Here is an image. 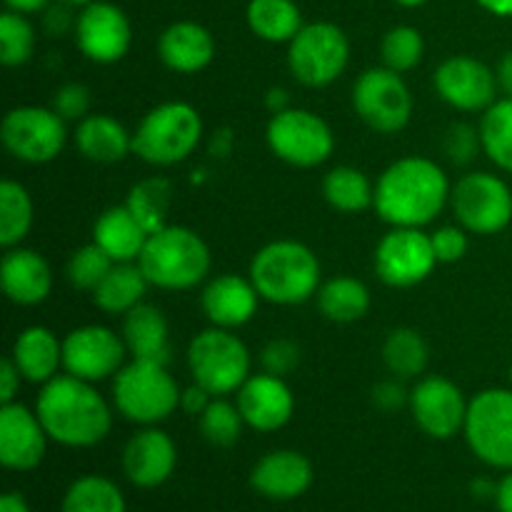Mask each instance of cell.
Wrapping results in <instances>:
<instances>
[{"instance_id": "6da1fadb", "label": "cell", "mask_w": 512, "mask_h": 512, "mask_svg": "<svg viewBox=\"0 0 512 512\" xmlns=\"http://www.w3.org/2000/svg\"><path fill=\"white\" fill-rule=\"evenodd\" d=\"M450 190L448 175L435 160L408 155L383 170L373 208L393 228H425L450 203Z\"/></svg>"}, {"instance_id": "7a4b0ae2", "label": "cell", "mask_w": 512, "mask_h": 512, "mask_svg": "<svg viewBox=\"0 0 512 512\" xmlns=\"http://www.w3.org/2000/svg\"><path fill=\"white\" fill-rule=\"evenodd\" d=\"M35 413L53 443L65 448H93L108 438L113 428V410L108 400L95 390L93 383L55 375L50 383L40 385Z\"/></svg>"}, {"instance_id": "3957f363", "label": "cell", "mask_w": 512, "mask_h": 512, "mask_svg": "<svg viewBox=\"0 0 512 512\" xmlns=\"http://www.w3.org/2000/svg\"><path fill=\"white\" fill-rule=\"evenodd\" d=\"M248 278L265 303L300 305L318 295L320 260L298 240H275L255 253Z\"/></svg>"}, {"instance_id": "277c9868", "label": "cell", "mask_w": 512, "mask_h": 512, "mask_svg": "<svg viewBox=\"0 0 512 512\" xmlns=\"http://www.w3.org/2000/svg\"><path fill=\"white\" fill-rule=\"evenodd\" d=\"M150 285L163 290H190L210 273V248L195 230L185 225H165L148 235L138 258Z\"/></svg>"}, {"instance_id": "5b68a950", "label": "cell", "mask_w": 512, "mask_h": 512, "mask_svg": "<svg viewBox=\"0 0 512 512\" xmlns=\"http://www.w3.org/2000/svg\"><path fill=\"white\" fill-rule=\"evenodd\" d=\"M203 138V118L190 103L170 100L145 115L133 130V155L148 165L168 168L195 153Z\"/></svg>"}, {"instance_id": "8992f818", "label": "cell", "mask_w": 512, "mask_h": 512, "mask_svg": "<svg viewBox=\"0 0 512 512\" xmlns=\"http://www.w3.org/2000/svg\"><path fill=\"white\" fill-rule=\"evenodd\" d=\"M180 395L168 365L153 360L130 358L113 378V405L130 423H163L180 408Z\"/></svg>"}, {"instance_id": "52a82bcc", "label": "cell", "mask_w": 512, "mask_h": 512, "mask_svg": "<svg viewBox=\"0 0 512 512\" xmlns=\"http://www.w3.org/2000/svg\"><path fill=\"white\" fill-rule=\"evenodd\" d=\"M188 370L193 383L208 390L213 398H225L243 388L250 378V350L233 330H200L188 345Z\"/></svg>"}, {"instance_id": "ba28073f", "label": "cell", "mask_w": 512, "mask_h": 512, "mask_svg": "<svg viewBox=\"0 0 512 512\" xmlns=\"http://www.w3.org/2000/svg\"><path fill=\"white\" fill-rule=\"evenodd\" d=\"M350 40L343 28L328 20L305 23L288 43V68L305 88H325L345 73Z\"/></svg>"}, {"instance_id": "9c48e42d", "label": "cell", "mask_w": 512, "mask_h": 512, "mask_svg": "<svg viewBox=\"0 0 512 512\" xmlns=\"http://www.w3.org/2000/svg\"><path fill=\"white\" fill-rule=\"evenodd\" d=\"M463 433L475 458L490 468L512 470V388H488L475 395Z\"/></svg>"}, {"instance_id": "30bf717a", "label": "cell", "mask_w": 512, "mask_h": 512, "mask_svg": "<svg viewBox=\"0 0 512 512\" xmlns=\"http://www.w3.org/2000/svg\"><path fill=\"white\" fill-rule=\"evenodd\" d=\"M265 138L275 158L295 168H318L335 150L330 125L318 113L305 108H288L270 115Z\"/></svg>"}, {"instance_id": "8fae6325", "label": "cell", "mask_w": 512, "mask_h": 512, "mask_svg": "<svg viewBox=\"0 0 512 512\" xmlns=\"http://www.w3.org/2000/svg\"><path fill=\"white\" fill-rule=\"evenodd\" d=\"M353 108L370 130L393 135L413 118V93L403 73L378 65L360 73L353 83Z\"/></svg>"}, {"instance_id": "7c38bea8", "label": "cell", "mask_w": 512, "mask_h": 512, "mask_svg": "<svg viewBox=\"0 0 512 512\" xmlns=\"http://www.w3.org/2000/svg\"><path fill=\"white\" fill-rule=\"evenodd\" d=\"M455 220L473 235H495L512 220V190L500 175L468 173L450 190Z\"/></svg>"}, {"instance_id": "4fadbf2b", "label": "cell", "mask_w": 512, "mask_h": 512, "mask_svg": "<svg viewBox=\"0 0 512 512\" xmlns=\"http://www.w3.org/2000/svg\"><path fill=\"white\" fill-rule=\"evenodd\" d=\"M0 140L5 150L20 163L43 165L63 153L68 143V130H65V120L53 108L18 105L5 113Z\"/></svg>"}, {"instance_id": "5bb4252c", "label": "cell", "mask_w": 512, "mask_h": 512, "mask_svg": "<svg viewBox=\"0 0 512 512\" xmlns=\"http://www.w3.org/2000/svg\"><path fill=\"white\" fill-rule=\"evenodd\" d=\"M128 348L123 335L105 325H80L63 338V370L85 383L115 378L125 365Z\"/></svg>"}, {"instance_id": "9a60e30c", "label": "cell", "mask_w": 512, "mask_h": 512, "mask_svg": "<svg viewBox=\"0 0 512 512\" xmlns=\"http://www.w3.org/2000/svg\"><path fill=\"white\" fill-rule=\"evenodd\" d=\"M435 258L430 235L423 228H393L375 248V273L390 288H413L428 280Z\"/></svg>"}, {"instance_id": "2e32d148", "label": "cell", "mask_w": 512, "mask_h": 512, "mask_svg": "<svg viewBox=\"0 0 512 512\" xmlns=\"http://www.w3.org/2000/svg\"><path fill=\"white\" fill-rule=\"evenodd\" d=\"M435 93L460 113H485L498 100V75L473 55H450L433 75Z\"/></svg>"}, {"instance_id": "e0dca14e", "label": "cell", "mask_w": 512, "mask_h": 512, "mask_svg": "<svg viewBox=\"0 0 512 512\" xmlns=\"http://www.w3.org/2000/svg\"><path fill=\"white\" fill-rule=\"evenodd\" d=\"M75 43L80 53L100 65H113L128 55L133 43V28L120 5L108 0H95L78 13Z\"/></svg>"}, {"instance_id": "ac0fdd59", "label": "cell", "mask_w": 512, "mask_h": 512, "mask_svg": "<svg viewBox=\"0 0 512 512\" xmlns=\"http://www.w3.org/2000/svg\"><path fill=\"white\" fill-rule=\"evenodd\" d=\"M468 405L463 390L443 375L423 378L410 390V413L415 425L435 440H450L465 428Z\"/></svg>"}, {"instance_id": "d6986e66", "label": "cell", "mask_w": 512, "mask_h": 512, "mask_svg": "<svg viewBox=\"0 0 512 512\" xmlns=\"http://www.w3.org/2000/svg\"><path fill=\"white\" fill-rule=\"evenodd\" d=\"M48 433L38 413L20 403L0 405V463L15 473L35 470L48 450Z\"/></svg>"}, {"instance_id": "ffe728a7", "label": "cell", "mask_w": 512, "mask_h": 512, "mask_svg": "<svg viewBox=\"0 0 512 512\" xmlns=\"http://www.w3.org/2000/svg\"><path fill=\"white\" fill-rule=\"evenodd\" d=\"M235 403L245 425L258 433H275L285 428L295 413L293 390L288 388L285 378L270 373L250 375L235 393Z\"/></svg>"}, {"instance_id": "44dd1931", "label": "cell", "mask_w": 512, "mask_h": 512, "mask_svg": "<svg viewBox=\"0 0 512 512\" xmlns=\"http://www.w3.org/2000/svg\"><path fill=\"white\" fill-rule=\"evenodd\" d=\"M178 465V448L165 430L145 425L125 443L123 470L135 488H158Z\"/></svg>"}, {"instance_id": "7402d4cb", "label": "cell", "mask_w": 512, "mask_h": 512, "mask_svg": "<svg viewBox=\"0 0 512 512\" xmlns=\"http://www.w3.org/2000/svg\"><path fill=\"white\" fill-rule=\"evenodd\" d=\"M260 300L263 298L255 290L253 280L240 278L235 273H223L205 283L203 293H200V308L210 325L235 330L255 318Z\"/></svg>"}, {"instance_id": "603a6c76", "label": "cell", "mask_w": 512, "mask_h": 512, "mask_svg": "<svg viewBox=\"0 0 512 512\" xmlns=\"http://www.w3.org/2000/svg\"><path fill=\"white\" fill-rule=\"evenodd\" d=\"M0 283H3V293L10 303L33 308V305L48 300L50 290H53V270L40 253L15 245L3 255Z\"/></svg>"}, {"instance_id": "cb8c5ba5", "label": "cell", "mask_w": 512, "mask_h": 512, "mask_svg": "<svg viewBox=\"0 0 512 512\" xmlns=\"http://www.w3.org/2000/svg\"><path fill=\"white\" fill-rule=\"evenodd\" d=\"M250 485L268 500H295L313 485V465L298 450H273L255 463Z\"/></svg>"}, {"instance_id": "d4e9b609", "label": "cell", "mask_w": 512, "mask_h": 512, "mask_svg": "<svg viewBox=\"0 0 512 512\" xmlns=\"http://www.w3.org/2000/svg\"><path fill=\"white\" fill-rule=\"evenodd\" d=\"M158 55L165 68L175 70V73H200L215 58L213 33L195 20L170 23L158 38Z\"/></svg>"}, {"instance_id": "484cf974", "label": "cell", "mask_w": 512, "mask_h": 512, "mask_svg": "<svg viewBox=\"0 0 512 512\" xmlns=\"http://www.w3.org/2000/svg\"><path fill=\"white\" fill-rule=\"evenodd\" d=\"M73 143L90 163L113 165L133 153V133L120 120L105 113H90L75 125Z\"/></svg>"}, {"instance_id": "4316f807", "label": "cell", "mask_w": 512, "mask_h": 512, "mask_svg": "<svg viewBox=\"0 0 512 512\" xmlns=\"http://www.w3.org/2000/svg\"><path fill=\"white\" fill-rule=\"evenodd\" d=\"M123 343L135 360H153L168 365L170 360V328L163 310L150 303L135 305L123 315Z\"/></svg>"}, {"instance_id": "83f0119b", "label": "cell", "mask_w": 512, "mask_h": 512, "mask_svg": "<svg viewBox=\"0 0 512 512\" xmlns=\"http://www.w3.org/2000/svg\"><path fill=\"white\" fill-rule=\"evenodd\" d=\"M10 358L18 365L23 380L45 385L63 368V340L43 325H30L15 338Z\"/></svg>"}, {"instance_id": "f1b7e54d", "label": "cell", "mask_w": 512, "mask_h": 512, "mask_svg": "<svg viewBox=\"0 0 512 512\" xmlns=\"http://www.w3.org/2000/svg\"><path fill=\"white\" fill-rule=\"evenodd\" d=\"M93 243L100 245L113 263H138L148 243V230L135 220L128 205H113L95 220Z\"/></svg>"}, {"instance_id": "f546056e", "label": "cell", "mask_w": 512, "mask_h": 512, "mask_svg": "<svg viewBox=\"0 0 512 512\" xmlns=\"http://www.w3.org/2000/svg\"><path fill=\"white\" fill-rule=\"evenodd\" d=\"M148 285L138 263H115L93 290V303L108 315H125L143 303Z\"/></svg>"}, {"instance_id": "4dcf8cb0", "label": "cell", "mask_w": 512, "mask_h": 512, "mask_svg": "<svg viewBox=\"0 0 512 512\" xmlns=\"http://www.w3.org/2000/svg\"><path fill=\"white\" fill-rule=\"evenodd\" d=\"M315 300H318L320 315L330 320V323L340 325L358 323L370 310L368 285L360 283L358 278H350V275H338V278L325 280Z\"/></svg>"}, {"instance_id": "1f68e13d", "label": "cell", "mask_w": 512, "mask_h": 512, "mask_svg": "<svg viewBox=\"0 0 512 512\" xmlns=\"http://www.w3.org/2000/svg\"><path fill=\"white\" fill-rule=\"evenodd\" d=\"M245 18L265 43H290L305 25L295 0H250Z\"/></svg>"}, {"instance_id": "d6a6232c", "label": "cell", "mask_w": 512, "mask_h": 512, "mask_svg": "<svg viewBox=\"0 0 512 512\" xmlns=\"http://www.w3.org/2000/svg\"><path fill=\"white\" fill-rule=\"evenodd\" d=\"M323 198L330 208L340 213H360V210L373 208L375 185L370 183L363 170L353 165H338L328 170L323 178Z\"/></svg>"}, {"instance_id": "836d02e7", "label": "cell", "mask_w": 512, "mask_h": 512, "mask_svg": "<svg viewBox=\"0 0 512 512\" xmlns=\"http://www.w3.org/2000/svg\"><path fill=\"white\" fill-rule=\"evenodd\" d=\"M430 360L428 343L413 328L390 330L383 343V363L393 373V378L413 380L425 373Z\"/></svg>"}, {"instance_id": "e575fe53", "label": "cell", "mask_w": 512, "mask_h": 512, "mask_svg": "<svg viewBox=\"0 0 512 512\" xmlns=\"http://www.w3.org/2000/svg\"><path fill=\"white\" fill-rule=\"evenodd\" d=\"M60 512H128V505L113 480L83 475L65 490Z\"/></svg>"}, {"instance_id": "d590c367", "label": "cell", "mask_w": 512, "mask_h": 512, "mask_svg": "<svg viewBox=\"0 0 512 512\" xmlns=\"http://www.w3.org/2000/svg\"><path fill=\"white\" fill-rule=\"evenodd\" d=\"M170 200H173V188L168 180L148 178L130 188L125 205L135 215V220L148 230V235H153L168 225Z\"/></svg>"}, {"instance_id": "8d00e7d4", "label": "cell", "mask_w": 512, "mask_h": 512, "mask_svg": "<svg viewBox=\"0 0 512 512\" xmlns=\"http://www.w3.org/2000/svg\"><path fill=\"white\" fill-rule=\"evenodd\" d=\"M33 228V198L15 180L0 183V245L5 250L23 243Z\"/></svg>"}, {"instance_id": "74e56055", "label": "cell", "mask_w": 512, "mask_h": 512, "mask_svg": "<svg viewBox=\"0 0 512 512\" xmlns=\"http://www.w3.org/2000/svg\"><path fill=\"white\" fill-rule=\"evenodd\" d=\"M483 153L505 173H512V98H498L480 120Z\"/></svg>"}, {"instance_id": "f35d334b", "label": "cell", "mask_w": 512, "mask_h": 512, "mask_svg": "<svg viewBox=\"0 0 512 512\" xmlns=\"http://www.w3.org/2000/svg\"><path fill=\"white\" fill-rule=\"evenodd\" d=\"M243 415L238 403L225 398H213L200 415V435L215 448H233L243 435Z\"/></svg>"}, {"instance_id": "ab89813d", "label": "cell", "mask_w": 512, "mask_h": 512, "mask_svg": "<svg viewBox=\"0 0 512 512\" xmlns=\"http://www.w3.org/2000/svg\"><path fill=\"white\" fill-rule=\"evenodd\" d=\"M35 35L33 23L28 20V15L13 13V10H5L0 15V60L8 68H18L25 65L35 53Z\"/></svg>"}, {"instance_id": "60d3db41", "label": "cell", "mask_w": 512, "mask_h": 512, "mask_svg": "<svg viewBox=\"0 0 512 512\" xmlns=\"http://www.w3.org/2000/svg\"><path fill=\"white\" fill-rule=\"evenodd\" d=\"M425 53L423 33L413 25H395L383 35L380 43V55H383L385 68L395 70V73H408V70L418 68Z\"/></svg>"}, {"instance_id": "b9f144b4", "label": "cell", "mask_w": 512, "mask_h": 512, "mask_svg": "<svg viewBox=\"0 0 512 512\" xmlns=\"http://www.w3.org/2000/svg\"><path fill=\"white\" fill-rule=\"evenodd\" d=\"M113 265V258H110L100 245L88 243L70 255L65 275H68L70 285H73L75 290H88V293H93V290L103 283V278L108 275V270L113 268Z\"/></svg>"}, {"instance_id": "7bdbcfd3", "label": "cell", "mask_w": 512, "mask_h": 512, "mask_svg": "<svg viewBox=\"0 0 512 512\" xmlns=\"http://www.w3.org/2000/svg\"><path fill=\"white\" fill-rule=\"evenodd\" d=\"M445 155L453 165L463 168V165H470L478 153L483 150V140H480V128H473L470 123H453L445 133L443 140Z\"/></svg>"}, {"instance_id": "ee69618b", "label": "cell", "mask_w": 512, "mask_h": 512, "mask_svg": "<svg viewBox=\"0 0 512 512\" xmlns=\"http://www.w3.org/2000/svg\"><path fill=\"white\" fill-rule=\"evenodd\" d=\"M300 345L290 338H273L260 353V365H263V373L278 375V378H285V375L295 373L300 365Z\"/></svg>"}, {"instance_id": "f6af8a7d", "label": "cell", "mask_w": 512, "mask_h": 512, "mask_svg": "<svg viewBox=\"0 0 512 512\" xmlns=\"http://www.w3.org/2000/svg\"><path fill=\"white\" fill-rule=\"evenodd\" d=\"M50 108H53L65 123H70V120L80 123L85 115H90V90L85 88L83 83H63L53 93Z\"/></svg>"}, {"instance_id": "bcb514c9", "label": "cell", "mask_w": 512, "mask_h": 512, "mask_svg": "<svg viewBox=\"0 0 512 512\" xmlns=\"http://www.w3.org/2000/svg\"><path fill=\"white\" fill-rule=\"evenodd\" d=\"M430 243H433L438 263H460L468 253V230L463 225H443L435 233H430Z\"/></svg>"}, {"instance_id": "7dc6e473", "label": "cell", "mask_w": 512, "mask_h": 512, "mask_svg": "<svg viewBox=\"0 0 512 512\" xmlns=\"http://www.w3.org/2000/svg\"><path fill=\"white\" fill-rule=\"evenodd\" d=\"M370 398H373L375 408L383 410V413H395V410L410 405V393L403 388V380L400 378L378 383L373 388V393H370Z\"/></svg>"}, {"instance_id": "c3c4849f", "label": "cell", "mask_w": 512, "mask_h": 512, "mask_svg": "<svg viewBox=\"0 0 512 512\" xmlns=\"http://www.w3.org/2000/svg\"><path fill=\"white\" fill-rule=\"evenodd\" d=\"M75 23H78V15H73V5L63 3V0L43 10V28L53 38L75 33Z\"/></svg>"}, {"instance_id": "681fc988", "label": "cell", "mask_w": 512, "mask_h": 512, "mask_svg": "<svg viewBox=\"0 0 512 512\" xmlns=\"http://www.w3.org/2000/svg\"><path fill=\"white\" fill-rule=\"evenodd\" d=\"M20 380H23V375H20L13 358H10V355L3 358V363H0V405L15 403V395H18L20 390Z\"/></svg>"}, {"instance_id": "f907efd6", "label": "cell", "mask_w": 512, "mask_h": 512, "mask_svg": "<svg viewBox=\"0 0 512 512\" xmlns=\"http://www.w3.org/2000/svg\"><path fill=\"white\" fill-rule=\"evenodd\" d=\"M210 400H213V395L208 393L205 388H200L198 383H193L190 388L183 390V395H180V408L185 410L188 415H203V410L208 408Z\"/></svg>"}, {"instance_id": "816d5d0a", "label": "cell", "mask_w": 512, "mask_h": 512, "mask_svg": "<svg viewBox=\"0 0 512 512\" xmlns=\"http://www.w3.org/2000/svg\"><path fill=\"white\" fill-rule=\"evenodd\" d=\"M235 148V133L233 128H218L208 140V153L213 158H228Z\"/></svg>"}, {"instance_id": "f5cc1de1", "label": "cell", "mask_w": 512, "mask_h": 512, "mask_svg": "<svg viewBox=\"0 0 512 512\" xmlns=\"http://www.w3.org/2000/svg\"><path fill=\"white\" fill-rule=\"evenodd\" d=\"M495 75H498V88L505 98H512V50L500 58L498 68H495Z\"/></svg>"}, {"instance_id": "db71d44e", "label": "cell", "mask_w": 512, "mask_h": 512, "mask_svg": "<svg viewBox=\"0 0 512 512\" xmlns=\"http://www.w3.org/2000/svg\"><path fill=\"white\" fill-rule=\"evenodd\" d=\"M265 108L270 110V115L283 113V110H288V108H290V95H288V90L280 88V85H275V88H270L268 95H265Z\"/></svg>"}, {"instance_id": "11a10c76", "label": "cell", "mask_w": 512, "mask_h": 512, "mask_svg": "<svg viewBox=\"0 0 512 512\" xmlns=\"http://www.w3.org/2000/svg\"><path fill=\"white\" fill-rule=\"evenodd\" d=\"M3 3L5 8L13 10V13L35 15V13H43V10L50 5V0H3Z\"/></svg>"}, {"instance_id": "9f6ffc18", "label": "cell", "mask_w": 512, "mask_h": 512, "mask_svg": "<svg viewBox=\"0 0 512 512\" xmlns=\"http://www.w3.org/2000/svg\"><path fill=\"white\" fill-rule=\"evenodd\" d=\"M495 505H498L500 512H512V470H508V475L498 483Z\"/></svg>"}, {"instance_id": "6f0895ef", "label": "cell", "mask_w": 512, "mask_h": 512, "mask_svg": "<svg viewBox=\"0 0 512 512\" xmlns=\"http://www.w3.org/2000/svg\"><path fill=\"white\" fill-rule=\"evenodd\" d=\"M478 5L498 18H512V0H478Z\"/></svg>"}, {"instance_id": "680465c9", "label": "cell", "mask_w": 512, "mask_h": 512, "mask_svg": "<svg viewBox=\"0 0 512 512\" xmlns=\"http://www.w3.org/2000/svg\"><path fill=\"white\" fill-rule=\"evenodd\" d=\"M0 512H30V508L20 493H5L0 498Z\"/></svg>"}, {"instance_id": "91938a15", "label": "cell", "mask_w": 512, "mask_h": 512, "mask_svg": "<svg viewBox=\"0 0 512 512\" xmlns=\"http://www.w3.org/2000/svg\"><path fill=\"white\" fill-rule=\"evenodd\" d=\"M470 490H473L475 498H495V493H498V483H490V480L478 478L473 480Z\"/></svg>"}, {"instance_id": "94428289", "label": "cell", "mask_w": 512, "mask_h": 512, "mask_svg": "<svg viewBox=\"0 0 512 512\" xmlns=\"http://www.w3.org/2000/svg\"><path fill=\"white\" fill-rule=\"evenodd\" d=\"M395 5H400V8H420V5L430 3V0H393Z\"/></svg>"}, {"instance_id": "6125c7cd", "label": "cell", "mask_w": 512, "mask_h": 512, "mask_svg": "<svg viewBox=\"0 0 512 512\" xmlns=\"http://www.w3.org/2000/svg\"><path fill=\"white\" fill-rule=\"evenodd\" d=\"M63 3H68V5H73V8H85V5H90V3H95V0H63Z\"/></svg>"}, {"instance_id": "be15d7a7", "label": "cell", "mask_w": 512, "mask_h": 512, "mask_svg": "<svg viewBox=\"0 0 512 512\" xmlns=\"http://www.w3.org/2000/svg\"><path fill=\"white\" fill-rule=\"evenodd\" d=\"M510 383H512V368H510Z\"/></svg>"}]
</instances>
